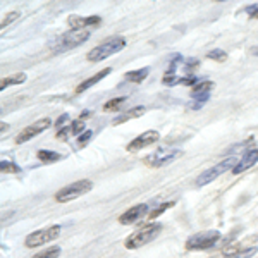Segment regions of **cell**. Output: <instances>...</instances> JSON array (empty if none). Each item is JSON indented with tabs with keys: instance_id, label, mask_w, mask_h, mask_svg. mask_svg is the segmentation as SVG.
Listing matches in <instances>:
<instances>
[{
	"instance_id": "obj_18",
	"label": "cell",
	"mask_w": 258,
	"mask_h": 258,
	"mask_svg": "<svg viewBox=\"0 0 258 258\" xmlns=\"http://www.w3.org/2000/svg\"><path fill=\"white\" fill-rule=\"evenodd\" d=\"M24 81H26V74L24 73L11 74V76L4 78V80L0 81V90H6V88H9V86H16V85H23Z\"/></svg>"
},
{
	"instance_id": "obj_29",
	"label": "cell",
	"mask_w": 258,
	"mask_h": 258,
	"mask_svg": "<svg viewBox=\"0 0 258 258\" xmlns=\"http://www.w3.org/2000/svg\"><path fill=\"white\" fill-rule=\"evenodd\" d=\"M91 136H93V133H91V131H88V129H86V131L83 133V135L80 136V138H78V141H80V147H85V145L88 143V141L91 140Z\"/></svg>"
},
{
	"instance_id": "obj_25",
	"label": "cell",
	"mask_w": 258,
	"mask_h": 258,
	"mask_svg": "<svg viewBox=\"0 0 258 258\" xmlns=\"http://www.w3.org/2000/svg\"><path fill=\"white\" fill-rule=\"evenodd\" d=\"M207 57H209L210 60H215V62H224V60H227V53L224 52V50H220V48L210 50V52L207 53Z\"/></svg>"
},
{
	"instance_id": "obj_14",
	"label": "cell",
	"mask_w": 258,
	"mask_h": 258,
	"mask_svg": "<svg viewBox=\"0 0 258 258\" xmlns=\"http://www.w3.org/2000/svg\"><path fill=\"white\" fill-rule=\"evenodd\" d=\"M102 23L100 16H90V18H81V16H69L68 24L73 30H88L91 26H98Z\"/></svg>"
},
{
	"instance_id": "obj_9",
	"label": "cell",
	"mask_w": 258,
	"mask_h": 258,
	"mask_svg": "<svg viewBox=\"0 0 258 258\" xmlns=\"http://www.w3.org/2000/svg\"><path fill=\"white\" fill-rule=\"evenodd\" d=\"M238 165V160L234 159V157H229V159L219 162L217 165H214V167L207 169L203 174H200V177L197 179V186H205V184H210L212 181H215L217 177L222 176L224 172H227V170H232Z\"/></svg>"
},
{
	"instance_id": "obj_31",
	"label": "cell",
	"mask_w": 258,
	"mask_h": 258,
	"mask_svg": "<svg viewBox=\"0 0 258 258\" xmlns=\"http://www.w3.org/2000/svg\"><path fill=\"white\" fill-rule=\"evenodd\" d=\"M0 126H2V135H6V129H9V124L2 122V124H0Z\"/></svg>"
},
{
	"instance_id": "obj_2",
	"label": "cell",
	"mask_w": 258,
	"mask_h": 258,
	"mask_svg": "<svg viewBox=\"0 0 258 258\" xmlns=\"http://www.w3.org/2000/svg\"><path fill=\"white\" fill-rule=\"evenodd\" d=\"M90 36H91L90 30H69L62 33L59 38L52 43V53H64L68 50L80 47L86 40H90Z\"/></svg>"
},
{
	"instance_id": "obj_21",
	"label": "cell",
	"mask_w": 258,
	"mask_h": 258,
	"mask_svg": "<svg viewBox=\"0 0 258 258\" xmlns=\"http://www.w3.org/2000/svg\"><path fill=\"white\" fill-rule=\"evenodd\" d=\"M59 255H60V248L59 246H52V248L45 249V251L36 253V255L31 256V258H59Z\"/></svg>"
},
{
	"instance_id": "obj_27",
	"label": "cell",
	"mask_w": 258,
	"mask_h": 258,
	"mask_svg": "<svg viewBox=\"0 0 258 258\" xmlns=\"http://www.w3.org/2000/svg\"><path fill=\"white\" fill-rule=\"evenodd\" d=\"M170 207H174V202H165V203H162V205L159 207V209L153 210L152 214H150V219H152V220H153V219H157V217H159V215L164 214V212L167 210V209H170Z\"/></svg>"
},
{
	"instance_id": "obj_7",
	"label": "cell",
	"mask_w": 258,
	"mask_h": 258,
	"mask_svg": "<svg viewBox=\"0 0 258 258\" xmlns=\"http://www.w3.org/2000/svg\"><path fill=\"white\" fill-rule=\"evenodd\" d=\"M62 232V227L59 224H53V226H48V227H43L40 231H35L31 234L26 236V248H38V246H43V244L50 243V241L57 239Z\"/></svg>"
},
{
	"instance_id": "obj_11",
	"label": "cell",
	"mask_w": 258,
	"mask_h": 258,
	"mask_svg": "<svg viewBox=\"0 0 258 258\" xmlns=\"http://www.w3.org/2000/svg\"><path fill=\"white\" fill-rule=\"evenodd\" d=\"M212 90H214V83H212V81H200V83H197V85L193 86V90H191V100H193V102L189 103L191 109H195V110L202 109L203 103L210 98Z\"/></svg>"
},
{
	"instance_id": "obj_15",
	"label": "cell",
	"mask_w": 258,
	"mask_h": 258,
	"mask_svg": "<svg viewBox=\"0 0 258 258\" xmlns=\"http://www.w3.org/2000/svg\"><path fill=\"white\" fill-rule=\"evenodd\" d=\"M256 162H258V150L256 148L246 150V152L243 153V157H241V160L238 162V165L232 169V174L238 176V174L244 172V170H248L249 167H253Z\"/></svg>"
},
{
	"instance_id": "obj_3",
	"label": "cell",
	"mask_w": 258,
	"mask_h": 258,
	"mask_svg": "<svg viewBox=\"0 0 258 258\" xmlns=\"http://www.w3.org/2000/svg\"><path fill=\"white\" fill-rule=\"evenodd\" d=\"M127 45V40L124 36H110L105 41H102L100 45H97L93 50L88 52V57L86 59L91 62H100L103 59H109L114 53H119L120 50H124Z\"/></svg>"
},
{
	"instance_id": "obj_28",
	"label": "cell",
	"mask_w": 258,
	"mask_h": 258,
	"mask_svg": "<svg viewBox=\"0 0 258 258\" xmlns=\"http://www.w3.org/2000/svg\"><path fill=\"white\" fill-rule=\"evenodd\" d=\"M244 12H246L251 19H258V4H253V6L244 7Z\"/></svg>"
},
{
	"instance_id": "obj_20",
	"label": "cell",
	"mask_w": 258,
	"mask_h": 258,
	"mask_svg": "<svg viewBox=\"0 0 258 258\" xmlns=\"http://www.w3.org/2000/svg\"><path fill=\"white\" fill-rule=\"evenodd\" d=\"M150 74V68H143V69H136V71H131V73H126V80H129L131 83H136V85H140V83H143L145 80L148 78Z\"/></svg>"
},
{
	"instance_id": "obj_1",
	"label": "cell",
	"mask_w": 258,
	"mask_h": 258,
	"mask_svg": "<svg viewBox=\"0 0 258 258\" xmlns=\"http://www.w3.org/2000/svg\"><path fill=\"white\" fill-rule=\"evenodd\" d=\"M197 66L198 62L195 59H184L181 55H174L172 60H170L167 73L162 78V81L167 86L197 85V78H195V68Z\"/></svg>"
},
{
	"instance_id": "obj_17",
	"label": "cell",
	"mask_w": 258,
	"mask_h": 258,
	"mask_svg": "<svg viewBox=\"0 0 258 258\" xmlns=\"http://www.w3.org/2000/svg\"><path fill=\"white\" fill-rule=\"evenodd\" d=\"M145 112H147V110H145V107H135V109H131V110L124 112V114L117 115V117L112 120V124H122V122H126V120H129V119L141 117V115H143Z\"/></svg>"
},
{
	"instance_id": "obj_10",
	"label": "cell",
	"mask_w": 258,
	"mask_h": 258,
	"mask_svg": "<svg viewBox=\"0 0 258 258\" xmlns=\"http://www.w3.org/2000/svg\"><path fill=\"white\" fill-rule=\"evenodd\" d=\"M52 126V120L48 117H43L40 120H36V122L30 124V126H26L23 129V131H19V135L16 136V143L21 145V143H26V141L33 140L35 136L41 135L43 131H47V129Z\"/></svg>"
},
{
	"instance_id": "obj_30",
	"label": "cell",
	"mask_w": 258,
	"mask_h": 258,
	"mask_svg": "<svg viewBox=\"0 0 258 258\" xmlns=\"http://www.w3.org/2000/svg\"><path fill=\"white\" fill-rule=\"evenodd\" d=\"M68 119H69V115H68V114L60 115V117H59V119H57L55 126H57V127H64V124H66V122H68Z\"/></svg>"
},
{
	"instance_id": "obj_23",
	"label": "cell",
	"mask_w": 258,
	"mask_h": 258,
	"mask_svg": "<svg viewBox=\"0 0 258 258\" xmlns=\"http://www.w3.org/2000/svg\"><path fill=\"white\" fill-rule=\"evenodd\" d=\"M0 170H2L4 174H19L21 167H18L16 164H12V162L2 160V162H0Z\"/></svg>"
},
{
	"instance_id": "obj_19",
	"label": "cell",
	"mask_w": 258,
	"mask_h": 258,
	"mask_svg": "<svg viewBox=\"0 0 258 258\" xmlns=\"http://www.w3.org/2000/svg\"><path fill=\"white\" fill-rule=\"evenodd\" d=\"M36 157H38V160L43 162V164H53V162H59L62 159L60 153L52 152V150H38Z\"/></svg>"
},
{
	"instance_id": "obj_22",
	"label": "cell",
	"mask_w": 258,
	"mask_h": 258,
	"mask_svg": "<svg viewBox=\"0 0 258 258\" xmlns=\"http://www.w3.org/2000/svg\"><path fill=\"white\" fill-rule=\"evenodd\" d=\"M126 102V98L124 97H119V98H112L109 100V102L103 105V110H107V112H115V110H119V107L122 105V103Z\"/></svg>"
},
{
	"instance_id": "obj_13",
	"label": "cell",
	"mask_w": 258,
	"mask_h": 258,
	"mask_svg": "<svg viewBox=\"0 0 258 258\" xmlns=\"http://www.w3.org/2000/svg\"><path fill=\"white\" fill-rule=\"evenodd\" d=\"M147 212H148V205H145V203H140V205L131 207V209H127L119 217V224H122V226H131V224H136L138 220H141L145 217V214H147Z\"/></svg>"
},
{
	"instance_id": "obj_16",
	"label": "cell",
	"mask_w": 258,
	"mask_h": 258,
	"mask_svg": "<svg viewBox=\"0 0 258 258\" xmlns=\"http://www.w3.org/2000/svg\"><path fill=\"white\" fill-rule=\"evenodd\" d=\"M110 73H112V69H110V68H105L103 71H100V73L93 74V76H91V78H88V80H85V81H83L80 86H76V93L80 95V93H83V91H86L88 88H91V86H95L98 81H102L103 78H107V76H109Z\"/></svg>"
},
{
	"instance_id": "obj_5",
	"label": "cell",
	"mask_w": 258,
	"mask_h": 258,
	"mask_svg": "<svg viewBox=\"0 0 258 258\" xmlns=\"http://www.w3.org/2000/svg\"><path fill=\"white\" fill-rule=\"evenodd\" d=\"M91 189H93V182H91L90 179H80V181L71 182V184H68L66 188L57 191L55 202H59V203L73 202V200L83 197V195H86Z\"/></svg>"
},
{
	"instance_id": "obj_8",
	"label": "cell",
	"mask_w": 258,
	"mask_h": 258,
	"mask_svg": "<svg viewBox=\"0 0 258 258\" xmlns=\"http://www.w3.org/2000/svg\"><path fill=\"white\" fill-rule=\"evenodd\" d=\"M182 155L181 150H170V148H159L157 152L150 153L148 157H145V165L152 169H160L165 165L172 164L174 160H177Z\"/></svg>"
},
{
	"instance_id": "obj_4",
	"label": "cell",
	"mask_w": 258,
	"mask_h": 258,
	"mask_svg": "<svg viewBox=\"0 0 258 258\" xmlns=\"http://www.w3.org/2000/svg\"><path fill=\"white\" fill-rule=\"evenodd\" d=\"M162 231V226L157 222H150L147 226H143L141 229H138L136 232H133L129 238L124 241V246L127 249H138L145 244H148L150 241H153L157 236L160 234Z\"/></svg>"
},
{
	"instance_id": "obj_6",
	"label": "cell",
	"mask_w": 258,
	"mask_h": 258,
	"mask_svg": "<svg viewBox=\"0 0 258 258\" xmlns=\"http://www.w3.org/2000/svg\"><path fill=\"white\" fill-rule=\"evenodd\" d=\"M220 238H222V236H220L219 231L198 232V234H193L188 241H186L184 248L189 249V251H205V249L214 248L220 241Z\"/></svg>"
},
{
	"instance_id": "obj_26",
	"label": "cell",
	"mask_w": 258,
	"mask_h": 258,
	"mask_svg": "<svg viewBox=\"0 0 258 258\" xmlns=\"http://www.w3.org/2000/svg\"><path fill=\"white\" fill-rule=\"evenodd\" d=\"M21 16V12H18V11H12V12H9V14H6L4 16V19H2V23H0V28H6V26H9V24L12 23V21H16Z\"/></svg>"
},
{
	"instance_id": "obj_24",
	"label": "cell",
	"mask_w": 258,
	"mask_h": 258,
	"mask_svg": "<svg viewBox=\"0 0 258 258\" xmlns=\"http://www.w3.org/2000/svg\"><path fill=\"white\" fill-rule=\"evenodd\" d=\"M69 126H71V135L78 136V138H80V136L83 135V133L86 131V129H85V122H83V119L74 120V122H71Z\"/></svg>"
},
{
	"instance_id": "obj_12",
	"label": "cell",
	"mask_w": 258,
	"mask_h": 258,
	"mask_svg": "<svg viewBox=\"0 0 258 258\" xmlns=\"http://www.w3.org/2000/svg\"><path fill=\"white\" fill-rule=\"evenodd\" d=\"M159 140H160L159 131H153V129L152 131H145L140 136H136L135 140H131V143L126 145V150L127 152H140V150L155 145Z\"/></svg>"
}]
</instances>
